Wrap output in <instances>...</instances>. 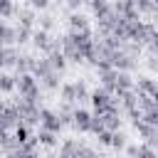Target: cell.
I'll return each instance as SVG.
<instances>
[{"instance_id": "obj_40", "label": "cell", "mask_w": 158, "mask_h": 158, "mask_svg": "<svg viewBox=\"0 0 158 158\" xmlns=\"http://www.w3.org/2000/svg\"><path fill=\"white\" fill-rule=\"evenodd\" d=\"M123 153H126V156H141V143H138V146H136V143H126Z\"/></svg>"}, {"instance_id": "obj_7", "label": "cell", "mask_w": 158, "mask_h": 158, "mask_svg": "<svg viewBox=\"0 0 158 158\" xmlns=\"http://www.w3.org/2000/svg\"><path fill=\"white\" fill-rule=\"evenodd\" d=\"M89 104L94 106V111H106V109H114V106H121L116 94L106 91L104 86H96L91 89V96H89Z\"/></svg>"}, {"instance_id": "obj_24", "label": "cell", "mask_w": 158, "mask_h": 158, "mask_svg": "<svg viewBox=\"0 0 158 158\" xmlns=\"http://www.w3.org/2000/svg\"><path fill=\"white\" fill-rule=\"evenodd\" d=\"M15 30L12 25L5 22V17H0V44H15Z\"/></svg>"}, {"instance_id": "obj_11", "label": "cell", "mask_w": 158, "mask_h": 158, "mask_svg": "<svg viewBox=\"0 0 158 158\" xmlns=\"http://www.w3.org/2000/svg\"><path fill=\"white\" fill-rule=\"evenodd\" d=\"M40 128H47V131H54V133H59L64 128L57 109H42L40 111Z\"/></svg>"}, {"instance_id": "obj_30", "label": "cell", "mask_w": 158, "mask_h": 158, "mask_svg": "<svg viewBox=\"0 0 158 158\" xmlns=\"http://www.w3.org/2000/svg\"><path fill=\"white\" fill-rule=\"evenodd\" d=\"M126 143H128V136H126L121 128H116V131L111 133V148H116V151H123V148H126Z\"/></svg>"}, {"instance_id": "obj_3", "label": "cell", "mask_w": 158, "mask_h": 158, "mask_svg": "<svg viewBox=\"0 0 158 158\" xmlns=\"http://www.w3.org/2000/svg\"><path fill=\"white\" fill-rule=\"evenodd\" d=\"M116 99H118V104H121V111H123L131 121L143 116V111L138 109V94H136V89H118V91H116Z\"/></svg>"}, {"instance_id": "obj_42", "label": "cell", "mask_w": 158, "mask_h": 158, "mask_svg": "<svg viewBox=\"0 0 158 158\" xmlns=\"http://www.w3.org/2000/svg\"><path fill=\"white\" fill-rule=\"evenodd\" d=\"M2 109H5V101H2V99H0V111H2Z\"/></svg>"}, {"instance_id": "obj_36", "label": "cell", "mask_w": 158, "mask_h": 158, "mask_svg": "<svg viewBox=\"0 0 158 158\" xmlns=\"http://www.w3.org/2000/svg\"><path fill=\"white\" fill-rule=\"evenodd\" d=\"M143 118H146L148 123H153V126H158V104H156L153 109H148V111H143Z\"/></svg>"}, {"instance_id": "obj_23", "label": "cell", "mask_w": 158, "mask_h": 158, "mask_svg": "<svg viewBox=\"0 0 158 158\" xmlns=\"http://www.w3.org/2000/svg\"><path fill=\"white\" fill-rule=\"evenodd\" d=\"M59 99L77 104V81H64V84H59Z\"/></svg>"}, {"instance_id": "obj_38", "label": "cell", "mask_w": 158, "mask_h": 158, "mask_svg": "<svg viewBox=\"0 0 158 158\" xmlns=\"http://www.w3.org/2000/svg\"><path fill=\"white\" fill-rule=\"evenodd\" d=\"M141 156H143V158H156V148L143 141V143H141Z\"/></svg>"}, {"instance_id": "obj_12", "label": "cell", "mask_w": 158, "mask_h": 158, "mask_svg": "<svg viewBox=\"0 0 158 158\" xmlns=\"http://www.w3.org/2000/svg\"><path fill=\"white\" fill-rule=\"evenodd\" d=\"M67 27L72 32H84V30H91V22H89V15L79 12V10H72L69 17H67Z\"/></svg>"}, {"instance_id": "obj_19", "label": "cell", "mask_w": 158, "mask_h": 158, "mask_svg": "<svg viewBox=\"0 0 158 158\" xmlns=\"http://www.w3.org/2000/svg\"><path fill=\"white\" fill-rule=\"evenodd\" d=\"M59 77H62V72H57V69H49L44 77H40V84H42V89H47V91H57L59 89Z\"/></svg>"}, {"instance_id": "obj_21", "label": "cell", "mask_w": 158, "mask_h": 158, "mask_svg": "<svg viewBox=\"0 0 158 158\" xmlns=\"http://www.w3.org/2000/svg\"><path fill=\"white\" fill-rule=\"evenodd\" d=\"M17 89V74H10L7 69H0V94H10Z\"/></svg>"}, {"instance_id": "obj_2", "label": "cell", "mask_w": 158, "mask_h": 158, "mask_svg": "<svg viewBox=\"0 0 158 158\" xmlns=\"http://www.w3.org/2000/svg\"><path fill=\"white\" fill-rule=\"evenodd\" d=\"M153 30H156V25H151V22H146V20H126V40H133V42H138V44H148V40H151V35H153Z\"/></svg>"}, {"instance_id": "obj_28", "label": "cell", "mask_w": 158, "mask_h": 158, "mask_svg": "<svg viewBox=\"0 0 158 158\" xmlns=\"http://www.w3.org/2000/svg\"><path fill=\"white\" fill-rule=\"evenodd\" d=\"M89 96H91V89L86 86V81H84V79H77V104H79V106L86 104Z\"/></svg>"}, {"instance_id": "obj_10", "label": "cell", "mask_w": 158, "mask_h": 158, "mask_svg": "<svg viewBox=\"0 0 158 158\" xmlns=\"http://www.w3.org/2000/svg\"><path fill=\"white\" fill-rule=\"evenodd\" d=\"M59 156H64V158H72V156H94V148L91 146H84V143L74 141V138H67L59 146Z\"/></svg>"}, {"instance_id": "obj_26", "label": "cell", "mask_w": 158, "mask_h": 158, "mask_svg": "<svg viewBox=\"0 0 158 158\" xmlns=\"http://www.w3.org/2000/svg\"><path fill=\"white\" fill-rule=\"evenodd\" d=\"M17 30H15V44H27V42H32V27H25V25H15Z\"/></svg>"}, {"instance_id": "obj_44", "label": "cell", "mask_w": 158, "mask_h": 158, "mask_svg": "<svg viewBox=\"0 0 158 158\" xmlns=\"http://www.w3.org/2000/svg\"><path fill=\"white\" fill-rule=\"evenodd\" d=\"M153 99H156V104H158V94H156V96H153Z\"/></svg>"}, {"instance_id": "obj_9", "label": "cell", "mask_w": 158, "mask_h": 158, "mask_svg": "<svg viewBox=\"0 0 158 158\" xmlns=\"http://www.w3.org/2000/svg\"><path fill=\"white\" fill-rule=\"evenodd\" d=\"M94 69H96V74H99L101 86H104L106 91L116 94V77H118V69H116L114 64H96Z\"/></svg>"}, {"instance_id": "obj_33", "label": "cell", "mask_w": 158, "mask_h": 158, "mask_svg": "<svg viewBox=\"0 0 158 158\" xmlns=\"http://www.w3.org/2000/svg\"><path fill=\"white\" fill-rule=\"evenodd\" d=\"M141 15H156V0H133Z\"/></svg>"}, {"instance_id": "obj_4", "label": "cell", "mask_w": 158, "mask_h": 158, "mask_svg": "<svg viewBox=\"0 0 158 158\" xmlns=\"http://www.w3.org/2000/svg\"><path fill=\"white\" fill-rule=\"evenodd\" d=\"M32 47H35L37 52L47 54V52H52V49L62 47V40H59V37H52V32H49V30L35 27V30H32Z\"/></svg>"}, {"instance_id": "obj_37", "label": "cell", "mask_w": 158, "mask_h": 158, "mask_svg": "<svg viewBox=\"0 0 158 158\" xmlns=\"http://www.w3.org/2000/svg\"><path fill=\"white\" fill-rule=\"evenodd\" d=\"M111 133H114V131L104 128V131H99V133H96V141H99L101 146H111Z\"/></svg>"}, {"instance_id": "obj_25", "label": "cell", "mask_w": 158, "mask_h": 158, "mask_svg": "<svg viewBox=\"0 0 158 158\" xmlns=\"http://www.w3.org/2000/svg\"><path fill=\"white\" fill-rule=\"evenodd\" d=\"M35 136H37L40 146H44V148H54V146H57V136H59V133H54V131H47V128H40Z\"/></svg>"}, {"instance_id": "obj_16", "label": "cell", "mask_w": 158, "mask_h": 158, "mask_svg": "<svg viewBox=\"0 0 158 158\" xmlns=\"http://www.w3.org/2000/svg\"><path fill=\"white\" fill-rule=\"evenodd\" d=\"M15 17H17V25H25V27H37V10L35 7H17L15 10Z\"/></svg>"}, {"instance_id": "obj_41", "label": "cell", "mask_w": 158, "mask_h": 158, "mask_svg": "<svg viewBox=\"0 0 158 158\" xmlns=\"http://www.w3.org/2000/svg\"><path fill=\"white\" fill-rule=\"evenodd\" d=\"M153 17H156V20H158V0H156V15H153Z\"/></svg>"}, {"instance_id": "obj_13", "label": "cell", "mask_w": 158, "mask_h": 158, "mask_svg": "<svg viewBox=\"0 0 158 158\" xmlns=\"http://www.w3.org/2000/svg\"><path fill=\"white\" fill-rule=\"evenodd\" d=\"M72 126H74V128H77L79 133H89V126H91V111L77 104V109H74V121H72Z\"/></svg>"}, {"instance_id": "obj_20", "label": "cell", "mask_w": 158, "mask_h": 158, "mask_svg": "<svg viewBox=\"0 0 158 158\" xmlns=\"http://www.w3.org/2000/svg\"><path fill=\"white\" fill-rule=\"evenodd\" d=\"M89 10H91V15L99 20V17H104V15H109V12L114 10V2H111V0H89Z\"/></svg>"}, {"instance_id": "obj_27", "label": "cell", "mask_w": 158, "mask_h": 158, "mask_svg": "<svg viewBox=\"0 0 158 158\" xmlns=\"http://www.w3.org/2000/svg\"><path fill=\"white\" fill-rule=\"evenodd\" d=\"M118 89H136V79L131 77V72H118V77H116V91Z\"/></svg>"}, {"instance_id": "obj_15", "label": "cell", "mask_w": 158, "mask_h": 158, "mask_svg": "<svg viewBox=\"0 0 158 158\" xmlns=\"http://www.w3.org/2000/svg\"><path fill=\"white\" fill-rule=\"evenodd\" d=\"M114 10L123 20H138L141 17V12H138V7H136L133 0H114Z\"/></svg>"}, {"instance_id": "obj_39", "label": "cell", "mask_w": 158, "mask_h": 158, "mask_svg": "<svg viewBox=\"0 0 158 158\" xmlns=\"http://www.w3.org/2000/svg\"><path fill=\"white\" fill-rule=\"evenodd\" d=\"M148 52H158V27L153 30V35H151V40H148Z\"/></svg>"}, {"instance_id": "obj_29", "label": "cell", "mask_w": 158, "mask_h": 158, "mask_svg": "<svg viewBox=\"0 0 158 158\" xmlns=\"http://www.w3.org/2000/svg\"><path fill=\"white\" fill-rule=\"evenodd\" d=\"M32 59H35V54H20V59H17V64H15V74L30 72V69H32Z\"/></svg>"}, {"instance_id": "obj_32", "label": "cell", "mask_w": 158, "mask_h": 158, "mask_svg": "<svg viewBox=\"0 0 158 158\" xmlns=\"http://www.w3.org/2000/svg\"><path fill=\"white\" fill-rule=\"evenodd\" d=\"M15 10H17V5H15V0H0V17H15Z\"/></svg>"}, {"instance_id": "obj_18", "label": "cell", "mask_w": 158, "mask_h": 158, "mask_svg": "<svg viewBox=\"0 0 158 158\" xmlns=\"http://www.w3.org/2000/svg\"><path fill=\"white\" fill-rule=\"evenodd\" d=\"M136 91H143V94H148V96H156L158 94V81L153 79V77H138L136 79Z\"/></svg>"}, {"instance_id": "obj_8", "label": "cell", "mask_w": 158, "mask_h": 158, "mask_svg": "<svg viewBox=\"0 0 158 158\" xmlns=\"http://www.w3.org/2000/svg\"><path fill=\"white\" fill-rule=\"evenodd\" d=\"M114 67H116L118 72H136V69H138V54L123 49V44H121V47L114 52Z\"/></svg>"}, {"instance_id": "obj_5", "label": "cell", "mask_w": 158, "mask_h": 158, "mask_svg": "<svg viewBox=\"0 0 158 158\" xmlns=\"http://www.w3.org/2000/svg\"><path fill=\"white\" fill-rule=\"evenodd\" d=\"M15 106H17V111H20V121H22V123H27L30 128H32V126H40V111H42V106H40V104H35V101H27V99L17 96Z\"/></svg>"}, {"instance_id": "obj_6", "label": "cell", "mask_w": 158, "mask_h": 158, "mask_svg": "<svg viewBox=\"0 0 158 158\" xmlns=\"http://www.w3.org/2000/svg\"><path fill=\"white\" fill-rule=\"evenodd\" d=\"M59 40H62V52L67 54V59H69V62H74V64H81V62H84V47L79 44L77 35L69 30V32H67V35H62Z\"/></svg>"}, {"instance_id": "obj_35", "label": "cell", "mask_w": 158, "mask_h": 158, "mask_svg": "<svg viewBox=\"0 0 158 158\" xmlns=\"http://www.w3.org/2000/svg\"><path fill=\"white\" fill-rule=\"evenodd\" d=\"M30 2V7H35L37 12H44V10H49V5H52V0H27Z\"/></svg>"}, {"instance_id": "obj_34", "label": "cell", "mask_w": 158, "mask_h": 158, "mask_svg": "<svg viewBox=\"0 0 158 158\" xmlns=\"http://www.w3.org/2000/svg\"><path fill=\"white\" fill-rule=\"evenodd\" d=\"M146 69H148L151 74H158V52H148V57H146Z\"/></svg>"}, {"instance_id": "obj_17", "label": "cell", "mask_w": 158, "mask_h": 158, "mask_svg": "<svg viewBox=\"0 0 158 158\" xmlns=\"http://www.w3.org/2000/svg\"><path fill=\"white\" fill-rule=\"evenodd\" d=\"M44 57L49 59V64H52V67H54L57 72H64V69H67V64H69V59H67V54L62 52V47H57V49L47 52Z\"/></svg>"}, {"instance_id": "obj_1", "label": "cell", "mask_w": 158, "mask_h": 158, "mask_svg": "<svg viewBox=\"0 0 158 158\" xmlns=\"http://www.w3.org/2000/svg\"><path fill=\"white\" fill-rule=\"evenodd\" d=\"M17 96L40 104V99H42V84H40V79H37L32 72L17 74Z\"/></svg>"}, {"instance_id": "obj_43", "label": "cell", "mask_w": 158, "mask_h": 158, "mask_svg": "<svg viewBox=\"0 0 158 158\" xmlns=\"http://www.w3.org/2000/svg\"><path fill=\"white\" fill-rule=\"evenodd\" d=\"M79 5H89V0H79Z\"/></svg>"}, {"instance_id": "obj_31", "label": "cell", "mask_w": 158, "mask_h": 158, "mask_svg": "<svg viewBox=\"0 0 158 158\" xmlns=\"http://www.w3.org/2000/svg\"><path fill=\"white\" fill-rule=\"evenodd\" d=\"M54 25H57V17H52V15H47V10L37 17V27H42V30H54Z\"/></svg>"}, {"instance_id": "obj_14", "label": "cell", "mask_w": 158, "mask_h": 158, "mask_svg": "<svg viewBox=\"0 0 158 158\" xmlns=\"http://www.w3.org/2000/svg\"><path fill=\"white\" fill-rule=\"evenodd\" d=\"M17 123H20V111H17V106H15V104H5V109L0 111V126L7 128V131H12Z\"/></svg>"}, {"instance_id": "obj_22", "label": "cell", "mask_w": 158, "mask_h": 158, "mask_svg": "<svg viewBox=\"0 0 158 158\" xmlns=\"http://www.w3.org/2000/svg\"><path fill=\"white\" fill-rule=\"evenodd\" d=\"M74 109H77V104H72V101H62V104H59L57 114H59V118H62L64 126H72V121H74Z\"/></svg>"}]
</instances>
